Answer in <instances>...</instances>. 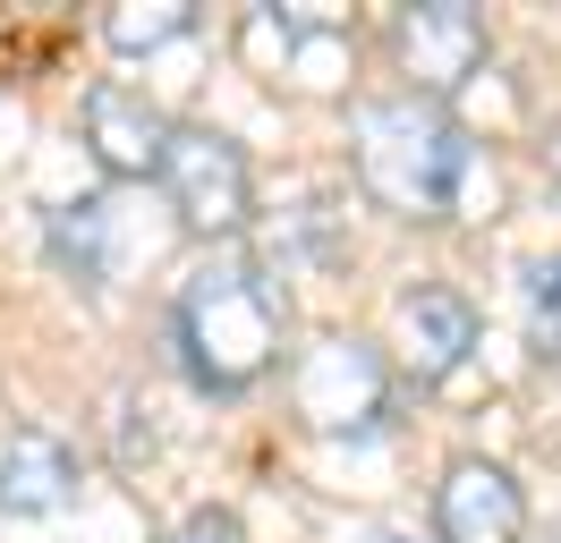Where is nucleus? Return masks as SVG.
Segmentation results:
<instances>
[{
    "instance_id": "12",
    "label": "nucleus",
    "mask_w": 561,
    "mask_h": 543,
    "mask_svg": "<svg viewBox=\"0 0 561 543\" xmlns=\"http://www.w3.org/2000/svg\"><path fill=\"white\" fill-rule=\"evenodd\" d=\"M162 543H247V527L230 518V509H187V518H179Z\"/></svg>"
},
{
    "instance_id": "6",
    "label": "nucleus",
    "mask_w": 561,
    "mask_h": 543,
    "mask_svg": "<svg viewBox=\"0 0 561 543\" xmlns=\"http://www.w3.org/2000/svg\"><path fill=\"white\" fill-rule=\"evenodd\" d=\"M77 119H85V153H94L111 178H162V153H171L179 119H162L137 85H111V77H103V85H85Z\"/></svg>"
},
{
    "instance_id": "9",
    "label": "nucleus",
    "mask_w": 561,
    "mask_h": 543,
    "mask_svg": "<svg viewBox=\"0 0 561 543\" xmlns=\"http://www.w3.org/2000/svg\"><path fill=\"white\" fill-rule=\"evenodd\" d=\"M103 238H111V196H77V204L51 212V246H60V264H77L85 280H103V272H111Z\"/></svg>"
},
{
    "instance_id": "13",
    "label": "nucleus",
    "mask_w": 561,
    "mask_h": 543,
    "mask_svg": "<svg viewBox=\"0 0 561 543\" xmlns=\"http://www.w3.org/2000/svg\"><path fill=\"white\" fill-rule=\"evenodd\" d=\"M545 178H553V187H561V128L545 136Z\"/></svg>"
},
{
    "instance_id": "3",
    "label": "nucleus",
    "mask_w": 561,
    "mask_h": 543,
    "mask_svg": "<svg viewBox=\"0 0 561 543\" xmlns=\"http://www.w3.org/2000/svg\"><path fill=\"white\" fill-rule=\"evenodd\" d=\"M162 196H171L187 238H239L247 212H255V170H247L239 136L205 128V119H179L171 153H162Z\"/></svg>"
},
{
    "instance_id": "1",
    "label": "nucleus",
    "mask_w": 561,
    "mask_h": 543,
    "mask_svg": "<svg viewBox=\"0 0 561 543\" xmlns=\"http://www.w3.org/2000/svg\"><path fill=\"white\" fill-rule=\"evenodd\" d=\"M350 153H357V187L400 212V221H451L468 196L477 145L443 102L425 94H375L350 111Z\"/></svg>"
},
{
    "instance_id": "11",
    "label": "nucleus",
    "mask_w": 561,
    "mask_h": 543,
    "mask_svg": "<svg viewBox=\"0 0 561 543\" xmlns=\"http://www.w3.org/2000/svg\"><path fill=\"white\" fill-rule=\"evenodd\" d=\"M527 339H536V357H561V255L527 272Z\"/></svg>"
},
{
    "instance_id": "14",
    "label": "nucleus",
    "mask_w": 561,
    "mask_h": 543,
    "mask_svg": "<svg viewBox=\"0 0 561 543\" xmlns=\"http://www.w3.org/2000/svg\"><path fill=\"white\" fill-rule=\"evenodd\" d=\"M383 543H434V535H409V527H400V535H383Z\"/></svg>"
},
{
    "instance_id": "8",
    "label": "nucleus",
    "mask_w": 561,
    "mask_h": 543,
    "mask_svg": "<svg viewBox=\"0 0 561 543\" xmlns=\"http://www.w3.org/2000/svg\"><path fill=\"white\" fill-rule=\"evenodd\" d=\"M77 501V450L43 425H0V509L9 518H51Z\"/></svg>"
},
{
    "instance_id": "2",
    "label": "nucleus",
    "mask_w": 561,
    "mask_h": 543,
    "mask_svg": "<svg viewBox=\"0 0 561 543\" xmlns=\"http://www.w3.org/2000/svg\"><path fill=\"white\" fill-rule=\"evenodd\" d=\"M280 332H289V298H280V280L264 264L213 255V264H196L179 280L171 339L205 391H255L280 366Z\"/></svg>"
},
{
    "instance_id": "7",
    "label": "nucleus",
    "mask_w": 561,
    "mask_h": 543,
    "mask_svg": "<svg viewBox=\"0 0 561 543\" xmlns=\"http://www.w3.org/2000/svg\"><path fill=\"white\" fill-rule=\"evenodd\" d=\"M391 348H400V373H417V382H451L468 366V348H477V305L443 289V280H417V289H400L391 305Z\"/></svg>"
},
{
    "instance_id": "5",
    "label": "nucleus",
    "mask_w": 561,
    "mask_h": 543,
    "mask_svg": "<svg viewBox=\"0 0 561 543\" xmlns=\"http://www.w3.org/2000/svg\"><path fill=\"white\" fill-rule=\"evenodd\" d=\"M434 543H527V501L511 467L485 450H459L434 484Z\"/></svg>"
},
{
    "instance_id": "4",
    "label": "nucleus",
    "mask_w": 561,
    "mask_h": 543,
    "mask_svg": "<svg viewBox=\"0 0 561 543\" xmlns=\"http://www.w3.org/2000/svg\"><path fill=\"white\" fill-rule=\"evenodd\" d=\"M485 51H493V26H485V9H468V0H409L391 18V60L409 77V94H425V102L459 94L485 68Z\"/></svg>"
},
{
    "instance_id": "10",
    "label": "nucleus",
    "mask_w": 561,
    "mask_h": 543,
    "mask_svg": "<svg viewBox=\"0 0 561 543\" xmlns=\"http://www.w3.org/2000/svg\"><path fill=\"white\" fill-rule=\"evenodd\" d=\"M196 26V9L187 0H119L103 18V34L119 43V51H153V43H171V34Z\"/></svg>"
}]
</instances>
